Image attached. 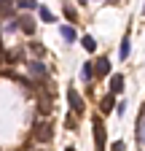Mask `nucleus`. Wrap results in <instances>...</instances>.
<instances>
[{"instance_id":"f257e3e1","label":"nucleus","mask_w":145,"mask_h":151,"mask_svg":"<svg viewBox=\"0 0 145 151\" xmlns=\"http://www.w3.org/2000/svg\"><path fill=\"white\" fill-rule=\"evenodd\" d=\"M92 129H94V146H97V151H105V124H102V119L97 116L94 122H92Z\"/></svg>"},{"instance_id":"f03ea898","label":"nucleus","mask_w":145,"mask_h":151,"mask_svg":"<svg viewBox=\"0 0 145 151\" xmlns=\"http://www.w3.org/2000/svg\"><path fill=\"white\" fill-rule=\"evenodd\" d=\"M35 140H41V143H48L51 138H54V132H51V122H38L35 124Z\"/></svg>"},{"instance_id":"7ed1b4c3","label":"nucleus","mask_w":145,"mask_h":151,"mask_svg":"<svg viewBox=\"0 0 145 151\" xmlns=\"http://www.w3.org/2000/svg\"><path fill=\"white\" fill-rule=\"evenodd\" d=\"M67 103H70V108L75 111V113H83V97L78 94L75 86H70V89H67Z\"/></svg>"},{"instance_id":"20e7f679","label":"nucleus","mask_w":145,"mask_h":151,"mask_svg":"<svg viewBox=\"0 0 145 151\" xmlns=\"http://www.w3.org/2000/svg\"><path fill=\"white\" fill-rule=\"evenodd\" d=\"M121 92H124V76L116 73L110 76V94H121Z\"/></svg>"},{"instance_id":"39448f33","label":"nucleus","mask_w":145,"mask_h":151,"mask_svg":"<svg viewBox=\"0 0 145 151\" xmlns=\"http://www.w3.org/2000/svg\"><path fill=\"white\" fill-rule=\"evenodd\" d=\"M59 35L65 38V41H67V43H75V41H78V32H75V30H72L70 24H62V27H59Z\"/></svg>"},{"instance_id":"423d86ee","label":"nucleus","mask_w":145,"mask_h":151,"mask_svg":"<svg viewBox=\"0 0 145 151\" xmlns=\"http://www.w3.org/2000/svg\"><path fill=\"white\" fill-rule=\"evenodd\" d=\"M94 76H110V60H107V57H100V60H97Z\"/></svg>"},{"instance_id":"0eeeda50","label":"nucleus","mask_w":145,"mask_h":151,"mask_svg":"<svg viewBox=\"0 0 145 151\" xmlns=\"http://www.w3.org/2000/svg\"><path fill=\"white\" fill-rule=\"evenodd\" d=\"M19 30H24L27 35L35 32V22H32V16H19Z\"/></svg>"},{"instance_id":"6e6552de","label":"nucleus","mask_w":145,"mask_h":151,"mask_svg":"<svg viewBox=\"0 0 145 151\" xmlns=\"http://www.w3.org/2000/svg\"><path fill=\"white\" fill-rule=\"evenodd\" d=\"M38 16H41V22H48V24H51V22H57V16H54L46 6H38Z\"/></svg>"},{"instance_id":"1a4fd4ad","label":"nucleus","mask_w":145,"mask_h":151,"mask_svg":"<svg viewBox=\"0 0 145 151\" xmlns=\"http://www.w3.org/2000/svg\"><path fill=\"white\" fill-rule=\"evenodd\" d=\"M113 105H116V94H107V97L102 100V105H100V111H102V113H110Z\"/></svg>"},{"instance_id":"9d476101","label":"nucleus","mask_w":145,"mask_h":151,"mask_svg":"<svg viewBox=\"0 0 145 151\" xmlns=\"http://www.w3.org/2000/svg\"><path fill=\"white\" fill-rule=\"evenodd\" d=\"M16 6L22 11H38V0H16Z\"/></svg>"},{"instance_id":"9b49d317","label":"nucleus","mask_w":145,"mask_h":151,"mask_svg":"<svg viewBox=\"0 0 145 151\" xmlns=\"http://www.w3.org/2000/svg\"><path fill=\"white\" fill-rule=\"evenodd\" d=\"M30 73H32V76H46V65L35 60V62H30Z\"/></svg>"},{"instance_id":"f8f14e48","label":"nucleus","mask_w":145,"mask_h":151,"mask_svg":"<svg viewBox=\"0 0 145 151\" xmlns=\"http://www.w3.org/2000/svg\"><path fill=\"white\" fill-rule=\"evenodd\" d=\"M81 78H83V81H92V78H94V68H92V62H86V65L81 68Z\"/></svg>"},{"instance_id":"ddd939ff","label":"nucleus","mask_w":145,"mask_h":151,"mask_svg":"<svg viewBox=\"0 0 145 151\" xmlns=\"http://www.w3.org/2000/svg\"><path fill=\"white\" fill-rule=\"evenodd\" d=\"M129 49H132V46H129V35H126L124 41H121V49H118V57H121V60H126V57H129Z\"/></svg>"},{"instance_id":"4468645a","label":"nucleus","mask_w":145,"mask_h":151,"mask_svg":"<svg viewBox=\"0 0 145 151\" xmlns=\"http://www.w3.org/2000/svg\"><path fill=\"white\" fill-rule=\"evenodd\" d=\"M81 43H83L86 51H94V49H97V41H94L92 35H83V38H81Z\"/></svg>"},{"instance_id":"2eb2a0df","label":"nucleus","mask_w":145,"mask_h":151,"mask_svg":"<svg viewBox=\"0 0 145 151\" xmlns=\"http://www.w3.org/2000/svg\"><path fill=\"white\" fill-rule=\"evenodd\" d=\"M19 30V19H8L6 22V32H16Z\"/></svg>"},{"instance_id":"dca6fc26","label":"nucleus","mask_w":145,"mask_h":151,"mask_svg":"<svg viewBox=\"0 0 145 151\" xmlns=\"http://www.w3.org/2000/svg\"><path fill=\"white\" fill-rule=\"evenodd\" d=\"M65 16H67V19H72V22H75V16H78V14H75V8H72V6H67V8H65Z\"/></svg>"},{"instance_id":"f3484780","label":"nucleus","mask_w":145,"mask_h":151,"mask_svg":"<svg viewBox=\"0 0 145 151\" xmlns=\"http://www.w3.org/2000/svg\"><path fill=\"white\" fill-rule=\"evenodd\" d=\"M11 14V3H0V16H8Z\"/></svg>"},{"instance_id":"a211bd4d","label":"nucleus","mask_w":145,"mask_h":151,"mask_svg":"<svg viewBox=\"0 0 145 151\" xmlns=\"http://www.w3.org/2000/svg\"><path fill=\"white\" fill-rule=\"evenodd\" d=\"M124 111H126V103H118V105H116V113H118V116H124Z\"/></svg>"},{"instance_id":"6ab92c4d","label":"nucleus","mask_w":145,"mask_h":151,"mask_svg":"<svg viewBox=\"0 0 145 151\" xmlns=\"http://www.w3.org/2000/svg\"><path fill=\"white\" fill-rule=\"evenodd\" d=\"M65 151H75V148H72V146H70V148H65Z\"/></svg>"},{"instance_id":"aec40b11","label":"nucleus","mask_w":145,"mask_h":151,"mask_svg":"<svg viewBox=\"0 0 145 151\" xmlns=\"http://www.w3.org/2000/svg\"><path fill=\"white\" fill-rule=\"evenodd\" d=\"M81 3H89V0H81Z\"/></svg>"},{"instance_id":"412c9836","label":"nucleus","mask_w":145,"mask_h":151,"mask_svg":"<svg viewBox=\"0 0 145 151\" xmlns=\"http://www.w3.org/2000/svg\"><path fill=\"white\" fill-rule=\"evenodd\" d=\"M89 3H92V0H89Z\"/></svg>"}]
</instances>
